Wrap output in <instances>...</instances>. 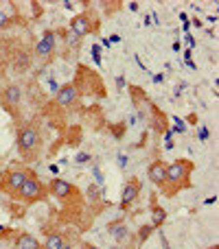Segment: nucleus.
<instances>
[{
	"label": "nucleus",
	"mask_w": 219,
	"mask_h": 249,
	"mask_svg": "<svg viewBox=\"0 0 219 249\" xmlns=\"http://www.w3.org/2000/svg\"><path fill=\"white\" fill-rule=\"evenodd\" d=\"M92 57H95L97 64H101V48H99V44H95V46H92Z\"/></svg>",
	"instance_id": "19"
},
{
	"label": "nucleus",
	"mask_w": 219,
	"mask_h": 249,
	"mask_svg": "<svg viewBox=\"0 0 219 249\" xmlns=\"http://www.w3.org/2000/svg\"><path fill=\"white\" fill-rule=\"evenodd\" d=\"M208 136H211V133H208V129H206V127L199 129V140H208Z\"/></svg>",
	"instance_id": "24"
},
{
	"label": "nucleus",
	"mask_w": 219,
	"mask_h": 249,
	"mask_svg": "<svg viewBox=\"0 0 219 249\" xmlns=\"http://www.w3.org/2000/svg\"><path fill=\"white\" fill-rule=\"evenodd\" d=\"M116 86H119V88H125V79H123V77H116Z\"/></svg>",
	"instance_id": "26"
},
{
	"label": "nucleus",
	"mask_w": 219,
	"mask_h": 249,
	"mask_svg": "<svg viewBox=\"0 0 219 249\" xmlns=\"http://www.w3.org/2000/svg\"><path fill=\"white\" fill-rule=\"evenodd\" d=\"M184 64L189 66L191 70H198V66H195V61L191 59V51H186V53H184Z\"/></svg>",
	"instance_id": "18"
},
{
	"label": "nucleus",
	"mask_w": 219,
	"mask_h": 249,
	"mask_svg": "<svg viewBox=\"0 0 219 249\" xmlns=\"http://www.w3.org/2000/svg\"><path fill=\"white\" fill-rule=\"evenodd\" d=\"M16 249H42V245L38 243V238L31 234H20L16 241Z\"/></svg>",
	"instance_id": "12"
},
{
	"label": "nucleus",
	"mask_w": 219,
	"mask_h": 249,
	"mask_svg": "<svg viewBox=\"0 0 219 249\" xmlns=\"http://www.w3.org/2000/svg\"><path fill=\"white\" fill-rule=\"evenodd\" d=\"M40 146H42V138H40V131L33 127V124H26L18 131V151L24 160H35L40 153Z\"/></svg>",
	"instance_id": "2"
},
{
	"label": "nucleus",
	"mask_w": 219,
	"mask_h": 249,
	"mask_svg": "<svg viewBox=\"0 0 219 249\" xmlns=\"http://www.w3.org/2000/svg\"><path fill=\"white\" fill-rule=\"evenodd\" d=\"M26 177H29V175H26L24 171H11V173H7V175H4V184H2V188L7 190V193L16 195L18 190H20V186L24 184Z\"/></svg>",
	"instance_id": "7"
},
{
	"label": "nucleus",
	"mask_w": 219,
	"mask_h": 249,
	"mask_svg": "<svg viewBox=\"0 0 219 249\" xmlns=\"http://www.w3.org/2000/svg\"><path fill=\"white\" fill-rule=\"evenodd\" d=\"M108 42H114V44H116V42H120V35H112Z\"/></svg>",
	"instance_id": "27"
},
{
	"label": "nucleus",
	"mask_w": 219,
	"mask_h": 249,
	"mask_svg": "<svg viewBox=\"0 0 219 249\" xmlns=\"http://www.w3.org/2000/svg\"><path fill=\"white\" fill-rule=\"evenodd\" d=\"M53 51H55V33L46 31V33L38 39V44H35V55H38L40 59H48V57L53 55Z\"/></svg>",
	"instance_id": "5"
},
{
	"label": "nucleus",
	"mask_w": 219,
	"mask_h": 249,
	"mask_svg": "<svg viewBox=\"0 0 219 249\" xmlns=\"http://www.w3.org/2000/svg\"><path fill=\"white\" fill-rule=\"evenodd\" d=\"M147 177H149V179L154 181L156 186H160V188H162L164 181H167V164H164L162 160H156V162H151L149 168H147Z\"/></svg>",
	"instance_id": "6"
},
{
	"label": "nucleus",
	"mask_w": 219,
	"mask_h": 249,
	"mask_svg": "<svg viewBox=\"0 0 219 249\" xmlns=\"http://www.w3.org/2000/svg\"><path fill=\"white\" fill-rule=\"evenodd\" d=\"M88 195H90V199L95 201L97 195H99V188H97V186H90V188H88Z\"/></svg>",
	"instance_id": "21"
},
{
	"label": "nucleus",
	"mask_w": 219,
	"mask_h": 249,
	"mask_svg": "<svg viewBox=\"0 0 219 249\" xmlns=\"http://www.w3.org/2000/svg\"><path fill=\"white\" fill-rule=\"evenodd\" d=\"M79 92H77V86L75 83H66V86L57 88L55 92V103L60 105V107H70V105L77 101Z\"/></svg>",
	"instance_id": "4"
},
{
	"label": "nucleus",
	"mask_w": 219,
	"mask_h": 249,
	"mask_svg": "<svg viewBox=\"0 0 219 249\" xmlns=\"http://www.w3.org/2000/svg\"><path fill=\"white\" fill-rule=\"evenodd\" d=\"M83 249H99V247H95V245H90V243H86V245H83Z\"/></svg>",
	"instance_id": "28"
},
{
	"label": "nucleus",
	"mask_w": 219,
	"mask_h": 249,
	"mask_svg": "<svg viewBox=\"0 0 219 249\" xmlns=\"http://www.w3.org/2000/svg\"><path fill=\"white\" fill-rule=\"evenodd\" d=\"M119 166H120V168L127 166V158H125V155H119Z\"/></svg>",
	"instance_id": "25"
},
{
	"label": "nucleus",
	"mask_w": 219,
	"mask_h": 249,
	"mask_svg": "<svg viewBox=\"0 0 219 249\" xmlns=\"http://www.w3.org/2000/svg\"><path fill=\"white\" fill-rule=\"evenodd\" d=\"M51 193H53V197H57V199H66L70 193H73V186H70L66 179L55 177V179L51 181Z\"/></svg>",
	"instance_id": "10"
},
{
	"label": "nucleus",
	"mask_w": 219,
	"mask_h": 249,
	"mask_svg": "<svg viewBox=\"0 0 219 249\" xmlns=\"http://www.w3.org/2000/svg\"><path fill=\"white\" fill-rule=\"evenodd\" d=\"M95 177H97V179H95L97 184H103V173H101V171H99V168H97V166H95Z\"/></svg>",
	"instance_id": "22"
},
{
	"label": "nucleus",
	"mask_w": 219,
	"mask_h": 249,
	"mask_svg": "<svg viewBox=\"0 0 219 249\" xmlns=\"http://www.w3.org/2000/svg\"><path fill=\"white\" fill-rule=\"evenodd\" d=\"M26 64H29V55H24V53H22V55L18 57V61H16V68L18 70H24Z\"/></svg>",
	"instance_id": "16"
},
{
	"label": "nucleus",
	"mask_w": 219,
	"mask_h": 249,
	"mask_svg": "<svg viewBox=\"0 0 219 249\" xmlns=\"http://www.w3.org/2000/svg\"><path fill=\"white\" fill-rule=\"evenodd\" d=\"M60 249H73V247H70V245H68V243H64V245H61Z\"/></svg>",
	"instance_id": "29"
},
{
	"label": "nucleus",
	"mask_w": 219,
	"mask_h": 249,
	"mask_svg": "<svg viewBox=\"0 0 219 249\" xmlns=\"http://www.w3.org/2000/svg\"><path fill=\"white\" fill-rule=\"evenodd\" d=\"M110 232H112V236L116 238V241H125V238H127V228H125L123 223H119V225H110Z\"/></svg>",
	"instance_id": "15"
},
{
	"label": "nucleus",
	"mask_w": 219,
	"mask_h": 249,
	"mask_svg": "<svg viewBox=\"0 0 219 249\" xmlns=\"http://www.w3.org/2000/svg\"><path fill=\"white\" fill-rule=\"evenodd\" d=\"M88 160H90V155H88V153H79L77 158H75V162H77V164H86Z\"/></svg>",
	"instance_id": "20"
},
{
	"label": "nucleus",
	"mask_w": 219,
	"mask_h": 249,
	"mask_svg": "<svg viewBox=\"0 0 219 249\" xmlns=\"http://www.w3.org/2000/svg\"><path fill=\"white\" fill-rule=\"evenodd\" d=\"M138 193H140V181L138 179H129L123 186V193H120V208H127L129 203L136 201Z\"/></svg>",
	"instance_id": "8"
},
{
	"label": "nucleus",
	"mask_w": 219,
	"mask_h": 249,
	"mask_svg": "<svg viewBox=\"0 0 219 249\" xmlns=\"http://www.w3.org/2000/svg\"><path fill=\"white\" fill-rule=\"evenodd\" d=\"M151 232H154V228H151V225H142V228H140V234H138V236H140V243L147 241V236H149Z\"/></svg>",
	"instance_id": "17"
},
{
	"label": "nucleus",
	"mask_w": 219,
	"mask_h": 249,
	"mask_svg": "<svg viewBox=\"0 0 219 249\" xmlns=\"http://www.w3.org/2000/svg\"><path fill=\"white\" fill-rule=\"evenodd\" d=\"M61 245H64V238H61V234H57V232L48 234L46 243H44V247H46V249H60Z\"/></svg>",
	"instance_id": "14"
},
{
	"label": "nucleus",
	"mask_w": 219,
	"mask_h": 249,
	"mask_svg": "<svg viewBox=\"0 0 219 249\" xmlns=\"http://www.w3.org/2000/svg\"><path fill=\"white\" fill-rule=\"evenodd\" d=\"M70 29H73L75 37H83V35L92 33L95 26H92V22H90V18L88 16H75L73 22H70Z\"/></svg>",
	"instance_id": "9"
},
{
	"label": "nucleus",
	"mask_w": 219,
	"mask_h": 249,
	"mask_svg": "<svg viewBox=\"0 0 219 249\" xmlns=\"http://www.w3.org/2000/svg\"><path fill=\"white\" fill-rule=\"evenodd\" d=\"M7 22H9V16H7V13H2V9H0V29H2Z\"/></svg>",
	"instance_id": "23"
},
{
	"label": "nucleus",
	"mask_w": 219,
	"mask_h": 249,
	"mask_svg": "<svg viewBox=\"0 0 219 249\" xmlns=\"http://www.w3.org/2000/svg\"><path fill=\"white\" fill-rule=\"evenodd\" d=\"M167 221V212H164V208L160 206H154V210H151V228H160V225Z\"/></svg>",
	"instance_id": "13"
},
{
	"label": "nucleus",
	"mask_w": 219,
	"mask_h": 249,
	"mask_svg": "<svg viewBox=\"0 0 219 249\" xmlns=\"http://www.w3.org/2000/svg\"><path fill=\"white\" fill-rule=\"evenodd\" d=\"M191 173H193V162L189 160H176L167 166V181L171 184L169 193H178V190L191 186ZM164 181V184H167Z\"/></svg>",
	"instance_id": "1"
},
{
	"label": "nucleus",
	"mask_w": 219,
	"mask_h": 249,
	"mask_svg": "<svg viewBox=\"0 0 219 249\" xmlns=\"http://www.w3.org/2000/svg\"><path fill=\"white\" fill-rule=\"evenodd\" d=\"M16 197L20 199V201H26V203H33V201H38V199H42V197H44V186H42V181H40L38 177L29 175V177L24 179V184L20 186V190L16 193Z\"/></svg>",
	"instance_id": "3"
},
{
	"label": "nucleus",
	"mask_w": 219,
	"mask_h": 249,
	"mask_svg": "<svg viewBox=\"0 0 219 249\" xmlns=\"http://www.w3.org/2000/svg\"><path fill=\"white\" fill-rule=\"evenodd\" d=\"M2 99H4V103L9 105V107H18V103H20V99H22V92H20V86H7L4 88V92H2Z\"/></svg>",
	"instance_id": "11"
}]
</instances>
